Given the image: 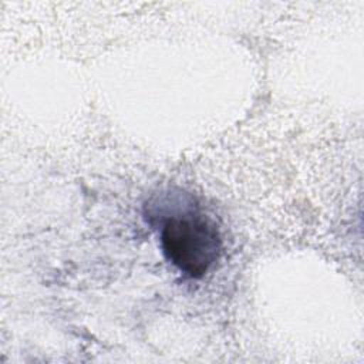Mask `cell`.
Returning a JSON list of instances; mask_svg holds the SVG:
<instances>
[{"mask_svg": "<svg viewBox=\"0 0 364 364\" xmlns=\"http://www.w3.org/2000/svg\"><path fill=\"white\" fill-rule=\"evenodd\" d=\"M166 259L189 277H202L219 259L222 240L216 225L202 213L171 215L161 229Z\"/></svg>", "mask_w": 364, "mask_h": 364, "instance_id": "1", "label": "cell"}]
</instances>
